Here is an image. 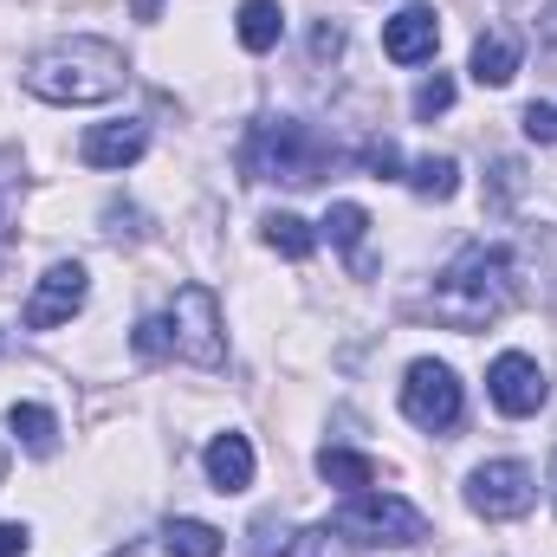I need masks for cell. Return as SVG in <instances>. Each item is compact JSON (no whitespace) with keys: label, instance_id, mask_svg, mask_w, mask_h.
Masks as SVG:
<instances>
[{"label":"cell","instance_id":"6da1fadb","mask_svg":"<svg viewBox=\"0 0 557 557\" xmlns=\"http://www.w3.org/2000/svg\"><path fill=\"white\" fill-rule=\"evenodd\" d=\"M20 78L46 104H111L131 85V59H124V46L98 39V33H72V39L39 46Z\"/></svg>","mask_w":557,"mask_h":557},{"label":"cell","instance_id":"7a4b0ae2","mask_svg":"<svg viewBox=\"0 0 557 557\" xmlns=\"http://www.w3.org/2000/svg\"><path fill=\"white\" fill-rule=\"evenodd\" d=\"M512 298H519L512 253L473 240V247H460V253L447 260V273L434 278L428 311H434L441 324H454V331H486V324H499V318L512 311Z\"/></svg>","mask_w":557,"mask_h":557},{"label":"cell","instance_id":"3957f363","mask_svg":"<svg viewBox=\"0 0 557 557\" xmlns=\"http://www.w3.org/2000/svg\"><path fill=\"white\" fill-rule=\"evenodd\" d=\"M240 169L253 182H285V188H311L337 169V149L318 137L311 124L298 117H260L247 131V149H240Z\"/></svg>","mask_w":557,"mask_h":557},{"label":"cell","instance_id":"277c9868","mask_svg":"<svg viewBox=\"0 0 557 557\" xmlns=\"http://www.w3.org/2000/svg\"><path fill=\"white\" fill-rule=\"evenodd\" d=\"M324 532H337V539H350V545H421L428 539V512L409 506V499H396V493H350L331 519H324Z\"/></svg>","mask_w":557,"mask_h":557},{"label":"cell","instance_id":"5b68a950","mask_svg":"<svg viewBox=\"0 0 557 557\" xmlns=\"http://www.w3.org/2000/svg\"><path fill=\"white\" fill-rule=\"evenodd\" d=\"M169 324H175V357H188L195 370H221L227 363V337H221L227 324H221V305H214L208 285H182Z\"/></svg>","mask_w":557,"mask_h":557},{"label":"cell","instance_id":"8992f818","mask_svg":"<svg viewBox=\"0 0 557 557\" xmlns=\"http://www.w3.org/2000/svg\"><path fill=\"white\" fill-rule=\"evenodd\" d=\"M539 499V473L525 460H486L467 473V506L480 519H525Z\"/></svg>","mask_w":557,"mask_h":557},{"label":"cell","instance_id":"52a82bcc","mask_svg":"<svg viewBox=\"0 0 557 557\" xmlns=\"http://www.w3.org/2000/svg\"><path fill=\"white\" fill-rule=\"evenodd\" d=\"M403 416L416 421V428H428V434H447V428L460 421V383H454V370H447V363H434V357L409 363Z\"/></svg>","mask_w":557,"mask_h":557},{"label":"cell","instance_id":"ba28073f","mask_svg":"<svg viewBox=\"0 0 557 557\" xmlns=\"http://www.w3.org/2000/svg\"><path fill=\"white\" fill-rule=\"evenodd\" d=\"M85 292H91V273L78 267V260H59V267H46V278L33 285V298H26V331H52V324H65V318H78L85 311Z\"/></svg>","mask_w":557,"mask_h":557},{"label":"cell","instance_id":"9c48e42d","mask_svg":"<svg viewBox=\"0 0 557 557\" xmlns=\"http://www.w3.org/2000/svg\"><path fill=\"white\" fill-rule=\"evenodd\" d=\"M486 389H493V403H499V416H539L545 409V370H539V357H525V350H506V357H493V370H486Z\"/></svg>","mask_w":557,"mask_h":557},{"label":"cell","instance_id":"30bf717a","mask_svg":"<svg viewBox=\"0 0 557 557\" xmlns=\"http://www.w3.org/2000/svg\"><path fill=\"white\" fill-rule=\"evenodd\" d=\"M434 46H441V13L434 7H403L396 20H383V52L396 59V65H421V59H434Z\"/></svg>","mask_w":557,"mask_h":557},{"label":"cell","instance_id":"8fae6325","mask_svg":"<svg viewBox=\"0 0 557 557\" xmlns=\"http://www.w3.org/2000/svg\"><path fill=\"white\" fill-rule=\"evenodd\" d=\"M143 149H149V124H137V117H124V124H91L85 143H78V156H85L91 169H131Z\"/></svg>","mask_w":557,"mask_h":557},{"label":"cell","instance_id":"7c38bea8","mask_svg":"<svg viewBox=\"0 0 557 557\" xmlns=\"http://www.w3.org/2000/svg\"><path fill=\"white\" fill-rule=\"evenodd\" d=\"M201 460H208L214 493H247L253 486V447H247V434H214Z\"/></svg>","mask_w":557,"mask_h":557},{"label":"cell","instance_id":"4fadbf2b","mask_svg":"<svg viewBox=\"0 0 557 557\" xmlns=\"http://www.w3.org/2000/svg\"><path fill=\"white\" fill-rule=\"evenodd\" d=\"M7 428H13V441H20L33 460H52V454H59V416H52V409L13 403V409H7Z\"/></svg>","mask_w":557,"mask_h":557},{"label":"cell","instance_id":"5bb4252c","mask_svg":"<svg viewBox=\"0 0 557 557\" xmlns=\"http://www.w3.org/2000/svg\"><path fill=\"white\" fill-rule=\"evenodd\" d=\"M519 78V46H512V33H480L473 39V85H512Z\"/></svg>","mask_w":557,"mask_h":557},{"label":"cell","instance_id":"9a60e30c","mask_svg":"<svg viewBox=\"0 0 557 557\" xmlns=\"http://www.w3.org/2000/svg\"><path fill=\"white\" fill-rule=\"evenodd\" d=\"M234 33H240V46H247V52H273L278 33H285V13H278V0H240V20H234Z\"/></svg>","mask_w":557,"mask_h":557},{"label":"cell","instance_id":"2e32d148","mask_svg":"<svg viewBox=\"0 0 557 557\" xmlns=\"http://www.w3.org/2000/svg\"><path fill=\"white\" fill-rule=\"evenodd\" d=\"M318 473H324L331 486H344V493H370V486H376V460H370V454H350V447H324V454H318Z\"/></svg>","mask_w":557,"mask_h":557},{"label":"cell","instance_id":"e0dca14e","mask_svg":"<svg viewBox=\"0 0 557 557\" xmlns=\"http://www.w3.org/2000/svg\"><path fill=\"white\" fill-rule=\"evenodd\" d=\"M20 195H26V169H20V156H13V149H0V273H7V253H13Z\"/></svg>","mask_w":557,"mask_h":557},{"label":"cell","instance_id":"ac0fdd59","mask_svg":"<svg viewBox=\"0 0 557 557\" xmlns=\"http://www.w3.org/2000/svg\"><path fill=\"white\" fill-rule=\"evenodd\" d=\"M162 552L169 557H221V532L201 519H169L162 525Z\"/></svg>","mask_w":557,"mask_h":557},{"label":"cell","instance_id":"d6986e66","mask_svg":"<svg viewBox=\"0 0 557 557\" xmlns=\"http://www.w3.org/2000/svg\"><path fill=\"white\" fill-rule=\"evenodd\" d=\"M409 188H416L421 201H447L460 188V162L454 156H421L416 169H409Z\"/></svg>","mask_w":557,"mask_h":557},{"label":"cell","instance_id":"ffe728a7","mask_svg":"<svg viewBox=\"0 0 557 557\" xmlns=\"http://www.w3.org/2000/svg\"><path fill=\"white\" fill-rule=\"evenodd\" d=\"M363 234H370V214H363L357 201H331V214H324V240L344 247V253H357Z\"/></svg>","mask_w":557,"mask_h":557},{"label":"cell","instance_id":"44dd1931","mask_svg":"<svg viewBox=\"0 0 557 557\" xmlns=\"http://www.w3.org/2000/svg\"><path fill=\"white\" fill-rule=\"evenodd\" d=\"M267 247L285 253V260H305V253L318 247V234H311L298 214H267Z\"/></svg>","mask_w":557,"mask_h":557},{"label":"cell","instance_id":"7402d4cb","mask_svg":"<svg viewBox=\"0 0 557 557\" xmlns=\"http://www.w3.org/2000/svg\"><path fill=\"white\" fill-rule=\"evenodd\" d=\"M292 545H298V539H292V525H285V519H253L247 552H240V557H285Z\"/></svg>","mask_w":557,"mask_h":557},{"label":"cell","instance_id":"603a6c76","mask_svg":"<svg viewBox=\"0 0 557 557\" xmlns=\"http://www.w3.org/2000/svg\"><path fill=\"white\" fill-rule=\"evenodd\" d=\"M131 344H137L143 363H162V357H175V324H169V318H143Z\"/></svg>","mask_w":557,"mask_h":557},{"label":"cell","instance_id":"cb8c5ba5","mask_svg":"<svg viewBox=\"0 0 557 557\" xmlns=\"http://www.w3.org/2000/svg\"><path fill=\"white\" fill-rule=\"evenodd\" d=\"M447 104H454V78H441V72H434V78H421V85H416V117H441Z\"/></svg>","mask_w":557,"mask_h":557},{"label":"cell","instance_id":"d4e9b609","mask_svg":"<svg viewBox=\"0 0 557 557\" xmlns=\"http://www.w3.org/2000/svg\"><path fill=\"white\" fill-rule=\"evenodd\" d=\"M363 169H370V175H403V149H396L389 137L363 143Z\"/></svg>","mask_w":557,"mask_h":557},{"label":"cell","instance_id":"484cf974","mask_svg":"<svg viewBox=\"0 0 557 557\" xmlns=\"http://www.w3.org/2000/svg\"><path fill=\"white\" fill-rule=\"evenodd\" d=\"M525 137L557 143V104H525Z\"/></svg>","mask_w":557,"mask_h":557},{"label":"cell","instance_id":"4316f807","mask_svg":"<svg viewBox=\"0 0 557 557\" xmlns=\"http://www.w3.org/2000/svg\"><path fill=\"white\" fill-rule=\"evenodd\" d=\"M539 52L557 65V0H545V7H539Z\"/></svg>","mask_w":557,"mask_h":557},{"label":"cell","instance_id":"83f0119b","mask_svg":"<svg viewBox=\"0 0 557 557\" xmlns=\"http://www.w3.org/2000/svg\"><path fill=\"white\" fill-rule=\"evenodd\" d=\"M311 52H318V59H337V52H344V33H337V26H318V33H311Z\"/></svg>","mask_w":557,"mask_h":557},{"label":"cell","instance_id":"f1b7e54d","mask_svg":"<svg viewBox=\"0 0 557 557\" xmlns=\"http://www.w3.org/2000/svg\"><path fill=\"white\" fill-rule=\"evenodd\" d=\"M26 539H33L26 525H0V557H20L26 552Z\"/></svg>","mask_w":557,"mask_h":557},{"label":"cell","instance_id":"f546056e","mask_svg":"<svg viewBox=\"0 0 557 557\" xmlns=\"http://www.w3.org/2000/svg\"><path fill=\"white\" fill-rule=\"evenodd\" d=\"M156 7H162V0H137V13H143V20H156Z\"/></svg>","mask_w":557,"mask_h":557},{"label":"cell","instance_id":"4dcf8cb0","mask_svg":"<svg viewBox=\"0 0 557 557\" xmlns=\"http://www.w3.org/2000/svg\"><path fill=\"white\" fill-rule=\"evenodd\" d=\"M552 506H557V460H552Z\"/></svg>","mask_w":557,"mask_h":557},{"label":"cell","instance_id":"1f68e13d","mask_svg":"<svg viewBox=\"0 0 557 557\" xmlns=\"http://www.w3.org/2000/svg\"><path fill=\"white\" fill-rule=\"evenodd\" d=\"M0 480H7V447H0Z\"/></svg>","mask_w":557,"mask_h":557}]
</instances>
